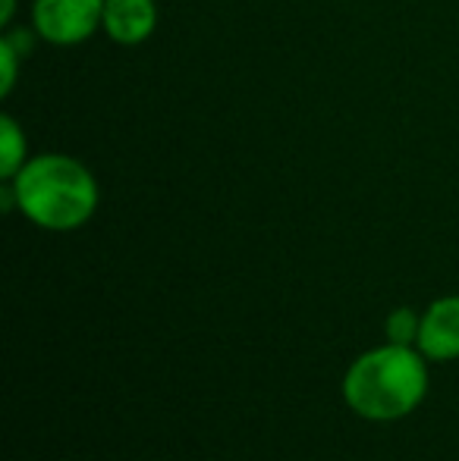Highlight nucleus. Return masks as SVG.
Instances as JSON below:
<instances>
[{
  "mask_svg": "<svg viewBox=\"0 0 459 461\" xmlns=\"http://www.w3.org/2000/svg\"><path fill=\"white\" fill-rule=\"evenodd\" d=\"M4 185L6 207H16L32 226L48 232L82 230L101 204L95 173L60 151L32 154L23 170Z\"/></svg>",
  "mask_w": 459,
  "mask_h": 461,
  "instance_id": "1",
  "label": "nucleus"
},
{
  "mask_svg": "<svg viewBox=\"0 0 459 461\" xmlns=\"http://www.w3.org/2000/svg\"><path fill=\"white\" fill-rule=\"evenodd\" d=\"M428 358L416 346H378L353 361L344 374V402L359 418L393 424L416 411L428 395Z\"/></svg>",
  "mask_w": 459,
  "mask_h": 461,
  "instance_id": "2",
  "label": "nucleus"
},
{
  "mask_svg": "<svg viewBox=\"0 0 459 461\" xmlns=\"http://www.w3.org/2000/svg\"><path fill=\"white\" fill-rule=\"evenodd\" d=\"M105 23V0H32V29L44 44L76 48Z\"/></svg>",
  "mask_w": 459,
  "mask_h": 461,
  "instance_id": "3",
  "label": "nucleus"
},
{
  "mask_svg": "<svg viewBox=\"0 0 459 461\" xmlns=\"http://www.w3.org/2000/svg\"><path fill=\"white\" fill-rule=\"evenodd\" d=\"M416 348L428 361L459 358V295H441L422 311Z\"/></svg>",
  "mask_w": 459,
  "mask_h": 461,
  "instance_id": "4",
  "label": "nucleus"
},
{
  "mask_svg": "<svg viewBox=\"0 0 459 461\" xmlns=\"http://www.w3.org/2000/svg\"><path fill=\"white\" fill-rule=\"evenodd\" d=\"M158 29V4L154 0H105V23L101 32L114 44L135 48L145 44Z\"/></svg>",
  "mask_w": 459,
  "mask_h": 461,
  "instance_id": "5",
  "label": "nucleus"
},
{
  "mask_svg": "<svg viewBox=\"0 0 459 461\" xmlns=\"http://www.w3.org/2000/svg\"><path fill=\"white\" fill-rule=\"evenodd\" d=\"M29 160V139L25 129L19 126L16 116L4 113L0 116V179L10 183Z\"/></svg>",
  "mask_w": 459,
  "mask_h": 461,
  "instance_id": "6",
  "label": "nucleus"
},
{
  "mask_svg": "<svg viewBox=\"0 0 459 461\" xmlns=\"http://www.w3.org/2000/svg\"><path fill=\"white\" fill-rule=\"evenodd\" d=\"M418 330H422V314H418V311L393 308L390 314H387L384 333H387V342H393V346H416Z\"/></svg>",
  "mask_w": 459,
  "mask_h": 461,
  "instance_id": "7",
  "label": "nucleus"
},
{
  "mask_svg": "<svg viewBox=\"0 0 459 461\" xmlns=\"http://www.w3.org/2000/svg\"><path fill=\"white\" fill-rule=\"evenodd\" d=\"M25 57L16 50V44L10 38H0V97H10L13 88H16V79H19V63Z\"/></svg>",
  "mask_w": 459,
  "mask_h": 461,
  "instance_id": "8",
  "label": "nucleus"
},
{
  "mask_svg": "<svg viewBox=\"0 0 459 461\" xmlns=\"http://www.w3.org/2000/svg\"><path fill=\"white\" fill-rule=\"evenodd\" d=\"M16 16V0H0V29H10Z\"/></svg>",
  "mask_w": 459,
  "mask_h": 461,
  "instance_id": "9",
  "label": "nucleus"
}]
</instances>
